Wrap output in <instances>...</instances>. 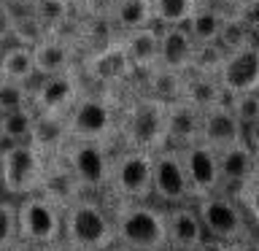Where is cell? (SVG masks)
Listing matches in <instances>:
<instances>
[{"mask_svg": "<svg viewBox=\"0 0 259 251\" xmlns=\"http://www.w3.org/2000/svg\"><path fill=\"white\" fill-rule=\"evenodd\" d=\"M227 105L230 111L238 116V121L246 130L256 127L259 124V89L256 92H246V95H232L227 97Z\"/></svg>", "mask_w": 259, "mask_h": 251, "instance_id": "cell-32", "label": "cell"}, {"mask_svg": "<svg viewBox=\"0 0 259 251\" xmlns=\"http://www.w3.org/2000/svg\"><path fill=\"white\" fill-rule=\"evenodd\" d=\"M205 3H219V0H197V6H205Z\"/></svg>", "mask_w": 259, "mask_h": 251, "instance_id": "cell-44", "label": "cell"}, {"mask_svg": "<svg viewBox=\"0 0 259 251\" xmlns=\"http://www.w3.org/2000/svg\"><path fill=\"white\" fill-rule=\"evenodd\" d=\"M235 200L243 205V211H246V216H248V222L251 227H254V232L259 235V184H246L243 189H238L232 194Z\"/></svg>", "mask_w": 259, "mask_h": 251, "instance_id": "cell-34", "label": "cell"}, {"mask_svg": "<svg viewBox=\"0 0 259 251\" xmlns=\"http://www.w3.org/2000/svg\"><path fill=\"white\" fill-rule=\"evenodd\" d=\"M105 251H130V248H124V246H119V243H113L111 248H105Z\"/></svg>", "mask_w": 259, "mask_h": 251, "instance_id": "cell-43", "label": "cell"}, {"mask_svg": "<svg viewBox=\"0 0 259 251\" xmlns=\"http://www.w3.org/2000/svg\"><path fill=\"white\" fill-rule=\"evenodd\" d=\"M30 89L27 84H19V81H8L0 76V116L19 108H27L30 105Z\"/></svg>", "mask_w": 259, "mask_h": 251, "instance_id": "cell-31", "label": "cell"}, {"mask_svg": "<svg viewBox=\"0 0 259 251\" xmlns=\"http://www.w3.org/2000/svg\"><path fill=\"white\" fill-rule=\"evenodd\" d=\"M49 173V159L32 143H16L0 149V189L8 197L40 194Z\"/></svg>", "mask_w": 259, "mask_h": 251, "instance_id": "cell-6", "label": "cell"}, {"mask_svg": "<svg viewBox=\"0 0 259 251\" xmlns=\"http://www.w3.org/2000/svg\"><path fill=\"white\" fill-rule=\"evenodd\" d=\"M81 95H84L81 70L76 68L62 76L38 78V84H32L30 89V108L35 113H49V116H68Z\"/></svg>", "mask_w": 259, "mask_h": 251, "instance_id": "cell-11", "label": "cell"}, {"mask_svg": "<svg viewBox=\"0 0 259 251\" xmlns=\"http://www.w3.org/2000/svg\"><path fill=\"white\" fill-rule=\"evenodd\" d=\"M197 44L186 27H159V68L189 73L194 68Z\"/></svg>", "mask_w": 259, "mask_h": 251, "instance_id": "cell-19", "label": "cell"}, {"mask_svg": "<svg viewBox=\"0 0 259 251\" xmlns=\"http://www.w3.org/2000/svg\"><path fill=\"white\" fill-rule=\"evenodd\" d=\"M116 243L111 208L103 197L81 194L62 208V248L105 251Z\"/></svg>", "mask_w": 259, "mask_h": 251, "instance_id": "cell-1", "label": "cell"}, {"mask_svg": "<svg viewBox=\"0 0 259 251\" xmlns=\"http://www.w3.org/2000/svg\"><path fill=\"white\" fill-rule=\"evenodd\" d=\"M205 146H210L213 151H224L230 146H238L246 138V127L238 121V116L230 111V105H213V108L202 111V138Z\"/></svg>", "mask_w": 259, "mask_h": 251, "instance_id": "cell-16", "label": "cell"}, {"mask_svg": "<svg viewBox=\"0 0 259 251\" xmlns=\"http://www.w3.org/2000/svg\"><path fill=\"white\" fill-rule=\"evenodd\" d=\"M0 76L8 81H19V84L32 87V81L38 78L35 60H32V46L8 44L3 52V60H0Z\"/></svg>", "mask_w": 259, "mask_h": 251, "instance_id": "cell-27", "label": "cell"}, {"mask_svg": "<svg viewBox=\"0 0 259 251\" xmlns=\"http://www.w3.org/2000/svg\"><path fill=\"white\" fill-rule=\"evenodd\" d=\"M254 44H256V49H259V35H256V38H254Z\"/></svg>", "mask_w": 259, "mask_h": 251, "instance_id": "cell-45", "label": "cell"}, {"mask_svg": "<svg viewBox=\"0 0 259 251\" xmlns=\"http://www.w3.org/2000/svg\"><path fill=\"white\" fill-rule=\"evenodd\" d=\"M111 219L116 243L130 251H162L167 248L165 208L154 202L111 200Z\"/></svg>", "mask_w": 259, "mask_h": 251, "instance_id": "cell-3", "label": "cell"}, {"mask_svg": "<svg viewBox=\"0 0 259 251\" xmlns=\"http://www.w3.org/2000/svg\"><path fill=\"white\" fill-rule=\"evenodd\" d=\"M11 251H60V248H49V246H40V243H30V240H16Z\"/></svg>", "mask_w": 259, "mask_h": 251, "instance_id": "cell-38", "label": "cell"}, {"mask_svg": "<svg viewBox=\"0 0 259 251\" xmlns=\"http://www.w3.org/2000/svg\"><path fill=\"white\" fill-rule=\"evenodd\" d=\"M194 205H197V214L210 240H222L230 243V246H248V248H254L259 243L256 240L259 235L251 227L246 211L232 194L219 192L205 200H197Z\"/></svg>", "mask_w": 259, "mask_h": 251, "instance_id": "cell-5", "label": "cell"}, {"mask_svg": "<svg viewBox=\"0 0 259 251\" xmlns=\"http://www.w3.org/2000/svg\"><path fill=\"white\" fill-rule=\"evenodd\" d=\"M219 154V173H222V192L235 194L251 184V170H254V159H251V143L243 141L238 146H230Z\"/></svg>", "mask_w": 259, "mask_h": 251, "instance_id": "cell-21", "label": "cell"}, {"mask_svg": "<svg viewBox=\"0 0 259 251\" xmlns=\"http://www.w3.org/2000/svg\"><path fill=\"white\" fill-rule=\"evenodd\" d=\"M227 19H230V8H224L222 3H205L194 8L192 19L186 22V30H189V35L194 38L197 46L219 44Z\"/></svg>", "mask_w": 259, "mask_h": 251, "instance_id": "cell-23", "label": "cell"}, {"mask_svg": "<svg viewBox=\"0 0 259 251\" xmlns=\"http://www.w3.org/2000/svg\"><path fill=\"white\" fill-rule=\"evenodd\" d=\"M165 235H167V248L173 251H197L208 240L202 219L197 214V205H176L165 208Z\"/></svg>", "mask_w": 259, "mask_h": 251, "instance_id": "cell-15", "label": "cell"}, {"mask_svg": "<svg viewBox=\"0 0 259 251\" xmlns=\"http://www.w3.org/2000/svg\"><path fill=\"white\" fill-rule=\"evenodd\" d=\"M111 200L151 202V154L135 149H116L111 162Z\"/></svg>", "mask_w": 259, "mask_h": 251, "instance_id": "cell-8", "label": "cell"}, {"mask_svg": "<svg viewBox=\"0 0 259 251\" xmlns=\"http://www.w3.org/2000/svg\"><path fill=\"white\" fill-rule=\"evenodd\" d=\"M251 159H254V170H251V181L259 184V143L251 146Z\"/></svg>", "mask_w": 259, "mask_h": 251, "instance_id": "cell-40", "label": "cell"}, {"mask_svg": "<svg viewBox=\"0 0 259 251\" xmlns=\"http://www.w3.org/2000/svg\"><path fill=\"white\" fill-rule=\"evenodd\" d=\"M124 100H119L111 89H92L78 97L68 113V141L89 143H119V121Z\"/></svg>", "mask_w": 259, "mask_h": 251, "instance_id": "cell-2", "label": "cell"}, {"mask_svg": "<svg viewBox=\"0 0 259 251\" xmlns=\"http://www.w3.org/2000/svg\"><path fill=\"white\" fill-rule=\"evenodd\" d=\"M19 240V216H16V202L0 200V251H11Z\"/></svg>", "mask_w": 259, "mask_h": 251, "instance_id": "cell-33", "label": "cell"}, {"mask_svg": "<svg viewBox=\"0 0 259 251\" xmlns=\"http://www.w3.org/2000/svg\"><path fill=\"white\" fill-rule=\"evenodd\" d=\"M216 78H219V84H222L227 97L256 92L259 89V49L254 40L227 52Z\"/></svg>", "mask_w": 259, "mask_h": 251, "instance_id": "cell-14", "label": "cell"}, {"mask_svg": "<svg viewBox=\"0 0 259 251\" xmlns=\"http://www.w3.org/2000/svg\"><path fill=\"white\" fill-rule=\"evenodd\" d=\"M3 6H8V8H14L16 14L19 11H30V6H32V0H0Z\"/></svg>", "mask_w": 259, "mask_h": 251, "instance_id": "cell-39", "label": "cell"}, {"mask_svg": "<svg viewBox=\"0 0 259 251\" xmlns=\"http://www.w3.org/2000/svg\"><path fill=\"white\" fill-rule=\"evenodd\" d=\"M103 14L108 16L116 35H127L133 30H143L154 24L151 0H108Z\"/></svg>", "mask_w": 259, "mask_h": 251, "instance_id": "cell-22", "label": "cell"}, {"mask_svg": "<svg viewBox=\"0 0 259 251\" xmlns=\"http://www.w3.org/2000/svg\"><path fill=\"white\" fill-rule=\"evenodd\" d=\"M165 121H167V103L135 92L133 97H127L124 108H121L119 149H135L149 154L165 149L167 146Z\"/></svg>", "mask_w": 259, "mask_h": 251, "instance_id": "cell-4", "label": "cell"}, {"mask_svg": "<svg viewBox=\"0 0 259 251\" xmlns=\"http://www.w3.org/2000/svg\"><path fill=\"white\" fill-rule=\"evenodd\" d=\"M162 251H173V248H162Z\"/></svg>", "mask_w": 259, "mask_h": 251, "instance_id": "cell-48", "label": "cell"}, {"mask_svg": "<svg viewBox=\"0 0 259 251\" xmlns=\"http://www.w3.org/2000/svg\"><path fill=\"white\" fill-rule=\"evenodd\" d=\"M141 78V95H149L154 100H162V103H173V100H181V87H184V73H176V70H167V68H154L149 73H143Z\"/></svg>", "mask_w": 259, "mask_h": 251, "instance_id": "cell-28", "label": "cell"}, {"mask_svg": "<svg viewBox=\"0 0 259 251\" xmlns=\"http://www.w3.org/2000/svg\"><path fill=\"white\" fill-rule=\"evenodd\" d=\"M60 251H76V248H60Z\"/></svg>", "mask_w": 259, "mask_h": 251, "instance_id": "cell-46", "label": "cell"}, {"mask_svg": "<svg viewBox=\"0 0 259 251\" xmlns=\"http://www.w3.org/2000/svg\"><path fill=\"white\" fill-rule=\"evenodd\" d=\"M30 143L44 154L46 159L60 157V151L68 143V116H49V113H35Z\"/></svg>", "mask_w": 259, "mask_h": 251, "instance_id": "cell-24", "label": "cell"}, {"mask_svg": "<svg viewBox=\"0 0 259 251\" xmlns=\"http://www.w3.org/2000/svg\"><path fill=\"white\" fill-rule=\"evenodd\" d=\"M73 11L76 8L70 0H32L27 14L44 35H54L57 30H62L73 19Z\"/></svg>", "mask_w": 259, "mask_h": 251, "instance_id": "cell-26", "label": "cell"}, {"mask_svg": "<svg viewBox=\"0 0 259 251\" xmlns=\"http://www.w3.org/2000/svg\"><path fill=\"white\" fill-rule=\"evenodd\" d=\"M70 3H73V8H84L87 3H92V0H70Z\"/></svg>", "mask_w": 259, "mask_h": 251, "instance_id": "cell-42", "label": "cell"}, {"mask_svg": "<svg viewBox=\"0 0 259 251\" xmlns=\"http://www.w3.org/2000/svg\"><path fill=\"white\" fill-rule=\"evenodd\" d=\"M251 251H259V243H256V246H254V248H251Z\"/></svg>", "mask_w": 259, "mask_h": 251, "instance_id": "cell-47", "label": "cell"}, {"mask_svg": "<svg viewBox=\"0 0 259 251\" xmlns=\"http://www.w3.org/2000/svg\"><path fill=\"white\" fill-rule=\"evenodd\" d=\"M119 44L124 49L130 68L135 70V78L159 65V27L157 24L143 27V30H133L127 35H119Z\"/></svg>", "mask_w": 259, "mask_h": 251, "instance_id": "cell-20", "label": "cell"}, {"mask_svg": "<svg viewBox=\"0 0 259 251\" xmlns=\"http://www.w3.org/2000/svg\"><path fill=\"white\" fill-rule=\"evenodd\" d=\"M181 100L197 105L200 111H208V108H213V105L227 103V95H224V89H222L216 76L202 73V70H189V73H184Z\"/></svg>", "mask_w": 259, "mask_h": 251, "instance_id": "cell-25", "label": "cell"}, {"mask_svg": "<svg viewBox=\"0 0 259 251\" xmlns=\"http://www.w3.org/2000/svg\"><path fill=\"white\" fill-rule=\"evenodd\" d=\"M62 165L70 170L73 181L84 194L103 197L108 194L111 184V162L113 149L105 143H89V141H68L60 151Z\"/></svg>", "mask_w": 259, "mask_h": 251, "instance_id": "cell-7", "label": "cell"}, {"mask_svg": "<svg viewBox=\"0 0 259 251\" xmlns=\"http://www.w3.org/2000/svg\"><path fill=\"white\" fill-rule=\"evenodd\" d=\"M178 154H181V165H184V173H186V181H189L194 202L222 192L219 154L210 146H205L200 141V143L186 146V149H178Z\"/></svg>", "mask_w": 259, "mask_h": 251, "instance_id": "cell-13", "label": "cell"}, {"mask_svg": "<svg viewBox=\"0 0 259 251\" xmlns=\"http://www.w3.org/2000/svg\"><path fill=\"white\" fill-rule=\"evenodd\" d=\"M19 238L40 243L49 248H62V205L46 194H30L16 202Z\"/></svg>", "mask_w": 259, "mask_h": 251, "instance_id": "cell-9", "label": "cell"}, {"mask_svg": "<svg viewBox=\"0 0 259 251\" xmlns=\"http://www.w3.org/2000/svg\"><path fill=\"white\" fill-rule=\"evenodd\" d=\"M19 30V14L0 3V44H14Z\"/></svg>", "mask_w": 259, "mask_h": 251, "instance_id": "cell-35", "label": "cell"}, {"mask_svg": "<svg viewBox=\"0 0 259 251\" xmlns=\"http://www.w3.org/2000/svg\"><path fill=\"white\" fill-rule=\"evenodd\" d=\"M197 251H251L248 246H230V243H222V240H205Z\"/></svg>", "mask_w": 259, "mask_h": 251, "instance_id": "cell-37", "label": "cell"}, {"mask_svg": "<svg viewBox=\"0 0 259 251\" xmlns=\"http://www.w3.org/2000/svg\"><path fill=\"white\" fill-rule=\"evenodd\" d=\"M32 124H35V111L30 105L19 111H11V113H3L0 116V149L3 146H16V143H30Z\"/></svg>", "mask_w": 259, "mask_h": 251, "instance_id": "cell-29", "label": "cell"}, {"mask_svg": "<svg viewBox=\"0 0 259 251\" xmlns=\"http://www.w3.org/2000/svg\"><path fill=\"white\" fill-rule=\"evenodd\" d=\"M232 16L238 19L243 27H246L251 35H259V0H251V3H246V6H240V8H235L232 11Z\"/></svg>", "mask_w": 259, "mask_h": 251, "instance_id": "cell-36", "label": "cell"}, {"mask_svg": "<svg viewBox=\"0 0 259 251\" xmlns=\"http://www.w3.org/2000/svg\"><path fill=\"white\" fill-rule=\"evenodd\" d=\"M32 60H35L38 78L49 76H62V73L76 70V46L57 35H44L32 44Z\"/></svg>", "mask_w": 259, "mask_h": 251, "instance_id": "cell-18", "label": "cell"}, {"mask_svg": "<svg viewBox=\"0 0 259 251\" xmlns=\"http://www.w3.org/2000/svg\"><path fill=\"white\" fill-rule=\"evenodd\" d=\"M151 202L159 208H176L194 202L178 149L165 146V149L151 154Z\"/></svg>", "mask_w": 259, "mask_h": 251, "instance_id": "cell-10", "label": "cell"}, {"mask_svg": "<svg viewBox=\"0 0 259 251\" xmlns=\"http://www.w3.org/2000/svg\"><path fill=\"white\" fill-rule=\"evenodd\" d=\"M224 8H230V11H235V8H240V6H246V3H251V0H219Z\"/></svg>", "mask_w": 259, "mask_h": 251, "instance_id": "cell-41", "label": "cell"}, {"mask_svg": "<svg viewBox=\"0 0 259 251\" xmlns=\"http://www.w3.org/2000/svg\"><path fill=\"white\" fill-rule=\"evenodd\" d=\"M78 70L84 73L92 84H100V89H111V92L130 84V81L135 78V70L130 68L119 38L108 46L97 49V52H89L84 60H81Z\"/></svg>", "mask_w": 259, "mask_h": 251, "instance_id": "cell-12", "label": "cell"}, {"mask_svg": "<svg viewBox=\"0 0 259 251\" xmlns=\"http://www.w3.org/2000/svg\"><path fill=\"white\" fill-rule=\"evenodd\" d=\"M197 0H151V14L157 27H186Z\"/></svg>", "mask_w": 259, "mask_h": 251, "instance_id": "cell-30", "label": "cell"}, {"mask_svg": "<svg viewBox=\"0 0 259 251\" xmlns=\"http://www.w3.org/2000/svg\"><path fill=\"white\" fill-rule=\"evenodd\" d=\"M165 135L170 149H186L192 143H200L202 138V111L186 100L167 103V121Z\"/></svg>", "mask_w": 259, "mask_h": 251, "instance_id": "cell-17", "label": "cell"}]
</instances>
